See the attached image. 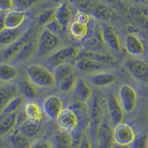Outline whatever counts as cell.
<instances>
[{"instance_id": "44", "label": "cell", "mask_w": 148, "mask_h": 148, "mask_svg": "<svg viewBox=\"0 0 148 148\" xmlns=\"http://www.w3.org/2000/svg\"><path fill=\"white\" fill-rule=\"evenodd\" d=\"M90 20V16L87 14L85 11H80L77 13L76 16H75V21H78V22L88 24Z\"/></svg>"}, {"instance_id": "10", "label": "cell", "mask_w": 148, "mask_h": 148, "mask_svg": "<svg viewBox=\"0 0 148 148\" xmlns=\"http://www.w3.org/2000/svg\"><path fill=\"white\" fill-rule=\"evenodd\" d=\"M118 97L125 113H132L137 106L138 100L136 90L130 85L123 84L120 87Z\"/></svg>"}, {"instance_id": "53", "label": "cell", "mask_w": 148, "mask_h": 148, "mask_svg": "<svg viewBox=\"0 0 148 148\" xmlns=\"http://www.w3.org/2000/svg\"><path fill=\"white\" fill-rule=\"evenodd\" d=\"M0 148H2V147H0Z\"/></svg>"}, {"instance_id": "41", "label": "cell", "mask_w": 148, "mask_h": 148, "mask_svg": "<svg viewBox=\"0 0 148 148\" xmlns=\"http://www.w3.org/2000/svg\"><path fill=\"white\" fill-rule=\"evenodd\" d=\"M14 7V0H0V11L8 12Z\"/></svg>"}, {"instance_id": "4", "label": "cell", "mask_w": 148, "mask_h": 148, "mask_svg": "<svg viewBox=\"0 0 148 148\" xmlns=\"http://www.w3.org/2000/svg\"><path fill=\"white\" fill-rule=\"evenodd\" d=\"M80 52L81 49L76 46L61 48L48 57L46 63L49 67L54 70L59 65L69 64L73 60H76Z\"/></svg>"}, {"instance_id": "51", "label": "cell", "mask_w": 148, "mask_h": 148, "mask_svg": "<svg viewBox=\"0 0 148 148\" xmlns=\"http://www.w3.org/2000/svg\"><path fill=\"white\" fill-rule=\"evenodd\" d=\"M77 145H75V147H74L73 148H76V147H77Z\"/></svg>"}, {"instance_id": "11", "label": "cell", "mask_w": 148, "mask_h": 148, "mask_svg": "<svg viewBox=\"0 0 148 148\" xmlns=\"http://www.w3.org/2000/svg\"><path fill=\"white\" fill-rule=\"evenodd\" d=\"M128 71L136 79L148 83V63L140 59L130 58L126 61Z\"/></svg>"}, {"instance_id": "30", "label": "cell", "mask_w": 148, "mask_h": 148, "mask_svg": "<svg viewBox=\"0 0 148 148\" xmlns=\"http://www.w3.org/2000/svg\"><path fill=\"white\" fill-rule=\"evenodd\" d=\"M19 129L28 137L33 139L36 137L41 131V124L35 123L26 119L20 124Z\"/></svg>"}, {"instance_id": "20", "label": "cell", "mask_w": 148, "mask_h": 148, "mask_svg": "<svg viewBox=\"0 0 148 148\" xmlns=\"http://www.w3.org/2000/svg\"><path fill=\"white\" fill-rule=\"evenodd\" d=\"M19 112L0 114V136L13 132L19 124Z\"/></svg>"}, {"instance_id": "14", "label": "cell", "mask_w": 148, "mask_h": 148, "mask_svg": "<svg viewBox=\"0 0 148 148\" xmlns=\"http://www.w3.org/2000/svg\"><path fill=\"white\" fill-rule=\"evenodd\" d=\"M44 114L52 120H57L61 112L64 109V102L60 96H49L44 100L42 104Z\"/></svg>"}, {"instance_id": "46", "label": "cell", "mask_w": 148, "mask_h": 148, "mask_svg": "<svg viewBox=\"0 0 148 148\" xmlns=\"http://www.w3.org/2000/svg\"><path fill=\"white\" fill-rule=\"evenodd\" d=\"M104 1H107L109 4H111L116 6H118V7L123 8V4L121 2L120 0H104Z\"/></svg>"}, {"instance_id": "8", "label": "cell", "mask_w": 148, "mask_h": 148, "mask_svg": "<svg viewBox=\"0 0 148 148\" xmlns=\"http://www.w3.org/2000/svg\"><path fill=\"white\" fill-rule=\"evenodd\" d=\"M136 139V130L131 124L123 121L113 127V140L116 143L130 147Z\"/></svg>"}, {"instance_id": "24", "label": "cell", "mask_w": 148, "mask_h": 148, "mask_svg": "<svg viewBox=\"0 0 148 148\" xmlns=\"http://www.w3.org/2000/svg\"><path fill=\"white\" fill-rule=\"evenodd\" d=\"M73 91L77 100L83 103H89L94 93L88 82L83 79L79 78Z\"/></svg>"}, {"instance_id": "3", "label": "cell", "mask_w": 148, "mask_h": 148, "mask_svg": "<svg viewBox=\"0 0 148 148\" xmlns=\"http://www.w3.org/2000/svg\"><path fill=\"white\" fill-rule=\"evenodd\" d=\"M89 126L93 138L97 139L99 128L102 121L104 110L102 99L98 92L93 93V96L89 101Z\"/></svg>"}, {"instance_id": "26", "label": "cell", "mask_w": 148, "mask_h": 148, "mask_svg": "<svg viewBox=\"0 0 148 148\" xmlns=\"http://www.w3.org/2000/svg\"><path fill=\"white\" fill-rule=\"evenodd\" d=\"M80 58L93 59V60H98V61L108 64V65H110V64H112L116 62V58L109 53L95 51L90 50L83 51H81L78 58Z\"/></svg>"}, {"instance_id": "19", "label": "cell", "mask_w": 148, "mask_h": 148, "mask_svg": "<svg viewBox=\"0 0 148 148\" xmlns=\"http://www.w3.org/2000/svg\"><path fill=\"white\" fill-rule=\"evenodd\" d=\"M28 16L26 11L19 9H12L6 12V28H18L28 22Z\"/></svg>"}, {"instance_id": "55", "label": "cell", "mask_w": 148, "mask_h": 148, "mask_svg": "<svg viewBox=\"0 0 148 148\" xmlns=\"http://www.w3.org/2000/svg\"><path fill=\"white\" fill-rule=\"evenodd\" d=\"M0 12H1V11H0Z\"/></svg>"}, {"instance_id": "35", "label": "cell", "mask_w": 148, "mask_h": 148, "mask_svg": "<svg viewBox=\"0 0 148 148\" xmlns=\"http://www.w3.org/2000/svg\"><path fill=\"white\" fill-rule=\"evenodd\" d=\"M74 72H75L74 67L71 63L64 64V65H59L56 67L54 70V75L56 80V86L62 79H64L65 77Z\"/></svg>"}, {"instance_id": "48", "label": "cell", "mask_w": 148, "mask_h": 148, "mask_svg": "<svg viewBox=\"0 0 148 148\" xmlns=\"http://www.w3.org/2000/svg\"><path fill=\"white\" fill-rule=\"evenodd\" d=\"M112 148H130L129 146H124V145H121L117 144L116 143H114L113 145V147Z\"/></svg>"}, {"instance_id": "28", "label": "cell", "mask_w": 148, "mask_h": 148, "mask_svg": "<svg viewBox=\"0 0 148 148\" xmlns=\"http://www.w3.org/2000/svg\"><path fill=\"white\" fill-rule=\"evenodd\" d=\"M19 76V72L16 67L7 63L0 64V82L11 83Z\"/></svg>"}, {"instance_id": "25", "label": "cell", "mask_w": 148, "mask_h": 148, "mask_svg": "<svg viewBox=\"0 0 148 148\" xmlns=\"http://www.w3.org/2000/svg\"><path fill=\"white\" fill-rule=\"evenodd\" d=\"M55 18L63 25L64 28L71 24L72 18V11L70 4L66 1H64L59 4L55 12Z\"/></svg>"}, {"instance_id": "37", "label": "cell", "mask_w": 148, "mask_h": 148, "mask_svg": "<svg viewBox=\"0 0 148 148\" xmlns=\"http://www.w3.org/2000/svg\"><path fill=\"white\" fill-rule=\"evenodd\" d=\"M72 4L78 6L81 11H92L96 6L95 0H69Z\"/></svg>"}, {"instance_id": "1", "label": "cell", "mask_w": 148, "mask_h": 148, "mask_svg": "<svg viewBox=\"0 0 148 148\" xmlns=\"http://www.w3.org/2000/svg\"><path fill=\"white\" fill-rule=\"evenodd\" d=\"M28 78L36 86L41 88H53L56 86L54 72L48 67L39 64H33L26 69Z\"/></svg>"}, {"instance_id": "29", "label": "cell", "mask_w": 148, "mask_h": 148, "mask_svg": "<svg viewBox=\"0 0 148 148\" xmlns=\"http://www.w3.org/2000/svg\"><path fill=\"white\" fill-rule=\"evenodd\" d=\"M21 91V94L24 96L27 100H34L38 96L36 86L28 78L23 79L18 82Z\"/></svg>"}, {"instance_id": "43", "label": "cell", "mask_w": 148, "mask_h": 148, "mask_svg": "<svg viewBox=\"0 0 148 148\" xmlns=\"http://www.w3.org/2000/svg\"><path fill=\"white\" fill-rule=\"evenodd\" d=\"M130 148H147V138L140 137L137 138L132 145L130 146Z\"/></svg>"}, {"instance_id": "23", "label": "cell", "mask_w": 148, "mask_h": 148, "mask_svg": "<svg viewBox=\"0 0 148 148\" xmlns=\"http://www.w3.org/2000/svg\"><path fill=\"white\" fill-rule=\"evenodd\" d=\"M117 80V76L115 74L108 72H100L89 77V81L94 86L100 88L109 86L113 84Z\"/></svg>"}, {"instance_id": "18", "label": "cell", "mask_w": 148, "mask_h": 148, "mask_svg": "<svg viewBox=\"0 0 148 148\" xmlns=\"http://www.w3.org/2000/svg\"><path fill=\"white\" fill-rule=\"evenodd\" d=\"M75 66L81 72L88 73H98L108 69L109 65L93 59L80 58L76 59Z\"/></svg>"}, {"instance_id": "34", "label": "cell", "mask_w": 148, "mask_h": 148, "mask_svg": "<svg viewBox=\"0 0 148 148\" xmlns=\"http://www.w3.org/2000/svg\"><path fill=\"white\" fill-rule=\"evenodd\" d=\"M91 12L97 18L105 22H108L113 17V13L111 9L104 4H97Z\"/></svg>"}, {"instance_id": "21", "label": "cell", "mask_w": 148, "mask_h": 148, "mask_svg": "<svg viewBox=\"0 0 148 148\" xmlns=\"http://www.w3.org/2000/svg\"><path fill=\"white\" fill-rule=\"evenodd\" d=\"M52 148H73L75 138L72 133L61 130L56 133L51 140Z\"/></svg>"}, {"instance_id": "9", "label": "cell", "mask_w": 148, "mask_h": 148, "mask_svg": "<svg viewBox=\"0 0 148 148\" xmlns=\"http://www.w3.org/2000/svg\"><path fill=\"white\" fill-rule=\"evenodd\" d=\"M97 140L100 148H112L113 140V126L111 124L107 112L104 114L102 124L99 128Z\"/></svg>"}, {"instance_id": "12", "label": "cell", "mask_w": 148, "mask_h": 148, "mask_svg": "<svg viewBox=\"0 0 148 148\" xmlns=\"http://www.w3.org/2000/svg\"><path fill=\"white\" fill-rule=\"evenodd\" d=\"M101 29L104 42L108 46L109 48L114 52L119 53L121 51V41L113 26L109 22L102 21L101 23Z\"/></svg>"}, {"instance_id": "2", "label": "cell", "mask_w": 148, "mask_h": 148, "mask_svg": "<svg viewBox=\"0 0 148 148\" xmlns=\"http://www.w3.org/2000/svg\"><path fill=\"white\" fill-rule=\"evenodd\" d=\"M62 44L61 37L44 28L38 37L37 55L39 58L50 56L60 49Z\"/></svg>"}, {"instance_id": "40", "label": "cell", "mask_w": 148, "mask_h": 148, "mask_svg": "<svg viewBox=\"0 0 148 148\" xmlns=\"http://www.w3.org/2000/svg\"><path fill=\"white\" fill-rule=\"evenodd\" d=\"M76 148H93L91 138L88 134H84L80 137Z\"/></svg>"}, {"instance_id": "42", "label": "cell", "mask_w": 148, "mask_h": 148, "mask_svg": "<svg viewBox=\"0 0 148 148\" xmlns=\"http://www.w3.org/2000/svg\"><path fill=\"white\" fill-rule=\"evenodd\" d=\"M30 148H52V145L50 140L43 139L33 142Z\"/></svg>"}, {"instance_id": "45", "label": "cell", "mask_w": 148, "mask_h": 148, "mask_svg": "<svg viewBox=\"0 0 148 148\" xmlns=\"http://www.w3.org/2000/svg\"><path fill=\"white\" fill-rule=\"evenodd\" d=\"M6 12H0V32L6 28Z\"/></svg>"}, {"instance_id": "15", "label": "cell", "mask_w": 148, "mask_h": 148, "mask_svg": "<svg viewBox=\"0 0 148 148\" xmlns=\"http://www.w3.org/2000/svg\"><path fill=\"white\" fill-rule=\"evenodd\" d=\"M20 94L21 91L18 83L0 84V113L11 100Z\"/></svg>"}, {"instance_id": "52", "label": "cell", "mask_w": 148, "mask_h": 148, "mask_svg": "<svg viewBox=\"0 0 148 148\" xmlns=\"http://www.w3.org/2000/svg\"><path fill=\"white\" fill-rule=\"evenodd\" d=\"M1 141H0V146H1Z\"/></svg>"}, {"instance_id": "39", "label": "cell", "mask_w": 148, "mask_h": 148, "mask_svg": "<svg viewBox=\"0 0 148 148\" xmlns=\"http://www.w3.org/2000/svg\"><path fill=\"white\" fill-rule=\"evenodd\" d=\"M38 1L39 0H14L15 7L16 9L26 11L37 4Z\"/></svg>"}, {"instance_id": "50", "label": "cell", "mask_w": 148, "mask_h": 148, "mask_svg": "<svg viewBox=\"0 0 148 148\" xmlns=\"http://www.w3.org/2000/svg\"><path fill=\"white\" fill-rule=\"evenodd\" d=\"M147 147L148 148V137L147 138Z\"/></svg>"}, {"instance_id": "36", "label": "cell", "mask_w": 148, "mask_h": 148, "mask_svg": "<svg viewBox=\"0 0 148 148\" xmlns=\"http://www.w3.org/2000/svg\"><path fill=\"white\" fill-rule=\"evenodd\" d=\"M56 10L47 9L42 11L37 17V23L40 26H45L55 19Z\"/></svg>"}, {"instance_id": "5", "label": "cell", "mask_w": 148, "mask_h": 148, "mask_svg": "<svg viewBox=\"0 0 148 148\" xmlns=\"http://www.w3.org/2000/svg\"><path fill=\"white\" fill-rule=\"evenodd\" d=\"M56 121L61 130L70 133L78 131L81 122L78 111L71 107L64 108Z\"/></svg>"}, {"instance_id": "17", "label": "cell", "mask_w": 148, "mask_h": 148, "mask_svg": "<svg viewBox=\"0 0 148 148\" xmlns=\"http://www.w3.org/2000/svg\"><path fill=\"white\" fill-rule=\"evenodd\" d=\"M38 38H35L26 46L11 60L14 65H21L28 62L37 53Z\"/></svg>"}, {"instance_id": "31", "label": "cell", "mask_w": 148, "mask_h": 148, "mask_svg": "<svg viewBox=\"0 0 148 148\" xmlns=\"http://www.w3.org/2000/svg\"><path fill=\"white\" fill-rule=\"evenodd\" d=\"M69 33L75 39H82L88 33V24L75 21L69 25Z\"/></svg>"}, {"instance_id": "49", "label": "cell", "mask_w": 148, "mask_h": 148, "mask_svg": "<svg viewBox=\"0 0 148 148\" xmlns=\"http://www.w3.org/2000/svg\"><path fill=\"white\" fill-rule=\"evenodd\" d=\"M52 2L56 3V4H62V2H64V0H50Z\"/></svg>"}, {"instance_id": "47", "label": "cell", "mask_w": 148, "mask_h": 148, "mask_svg": "<svg viewBox=\"0 0 148 148\" xmlns=\"http://www.w3.org/2000/svg\"><path fill=\"white\" fill-rule=\"evenodd\" d=\"M138 11L142 15V16H144L145 18H147L148 20V6H144L142 9L138 10Z\"/></svg>"}, {"instance_id": "6", "label": "cell", "mask_w": 148, "mask_h": 148, "mask_svg": "<svg viewBox=\"0 0 148 148\" xmlns=\"http://www.w3.org/2000/svg\"><path fill=\"white\" fill-rule=\"evenodd\" d=\"M37 30L35 25H30L25 34L19 39L6 47L2 53V58L5 60H11L29 42L37 38Z\"/></svg>"}, {"instance_id": "38", "label": "cell", "mask_w": 148, "mask_h": 148, "mask_svg": "<svg viewBox=\"0 0 148 148\" xmlns=\"http://www.w3.org/2000/svg\"><path fill=\"white\" fill-rule=\"evenodd\" d=\"M44 28L48 29L51 32L57 34V35L59 36V37H61L62 35V34L64 33V29H65L63 27V25L60 23L58 22L56 20V18L53 20L52 22L47 24V25L44 26Z\"/></svg>"}, {"instance_id": "27", "label": "cell", "mask_w": 148, "mask_h": 148, "mask_svg": "<svg viewBox=\"0 0 148 148\" xmlns=\"http://www.w3.org/2000/svg\"><path fill=\"white\" fill-rule=\"evenodd\" d=\"M10 141L14 148H30L33 144V139L26 136L19 128L11 133Z\"/></svg>"}, {"instance_id": "32", "label": "cell", "mask_w": 148, "mask_h": 148, "mask_svg": "<svg viewBox=\"0 0 148 148\" xmlns=\"http://www.w3.org/2000/svg\"><path fill=\"white\" fill-rule=\"evenodd\" d=\"M78 77L75 72H74L69 75L66 77L62 79L59 83L57 84V87L59 88L62 93H68L71 91H73L75 88V85H76L77 82H78Z\"/></svg>"}, {"instance_id": "13", "label": "cell", "mask_w": 148, "mask_h": 148, "mask_svg": "<svg viewBox=\"0 0 148 148\" xmlns=\"http://www.w3.org/2000/svg\"><path fill=\"white\" fill-rule=\"evenodd\" d=\"M23 115L30 121L41 124L44 119L43 107L35 100H27L23 108Z\"/></svg>"}, {"instance_id": "16", "label": "cell", "mask_w": 148, "mask_h": 148, "mask_svg": "<svg viewBox=\"0 0 148 148\" xmlns=\"http://www.w3.org/2000/svg\"><path fill=\"white\" fill-rule=\"evenodd\" d=\"M30 27L29 21L18 28H6L0 32V47H8L22 37Z\"/></svg>"}, {"instance_id": "54", "label": "cell", "mask_w": 148, "mask_h": 148, "mask_svg": "<svg viewBox=\"0 0 148 148\" xmlns=\"http://www.w3.org/2000/svg\"><path fill=\"white\" fill-rule=\"evenodd\" d=\"M0 84H1V82H0Z\"/></svg>"}, {"instance_id": "22", "label": "cell", "mask_w": 148, "mask_h": 148, "mask_svg": "<svg viewBox=\"0 0 148 148\" xmlns=\"http://www.w3.org/2000/svg\"><path fill=\"white\" fill-rule=\"evenodd\" d=\"M125 47L128 53L134 56H142L145 52V47L142 39L133 34H128L125 38Z\"/></svg>"}, {"instance_id": "7", "label": "cell", "mask_w": 148, "mask_h": 148, "mask_svg": "<svg viewBox=\"0 0 148 148\" xmlns=\"http://www.w3.org/2000/svg\"><path fill=\"white\" fill-rule=\"evenodd\" d=\"M107 110L113 127L123 122L125 118V112L118 96L113 91H110L108 94L107 99Z\"/></svg>"}, {"instance_id": "33", "label": "cell", "mask_w": 148, "mask_h": 148, "mask_svg": "<svg viewBox=\"0 0 148 148\" xmlns=\"http://www.w3.org/2000/svg\"><path fill=\"white\" fill-rule=\"evenodd\" d=\"M27 99L22 94H20L17 97L13 99L11 102L5 107L0 114H10V113L19 112V111L24 108L25 103Z\"/></svg>"}]
</instances>
